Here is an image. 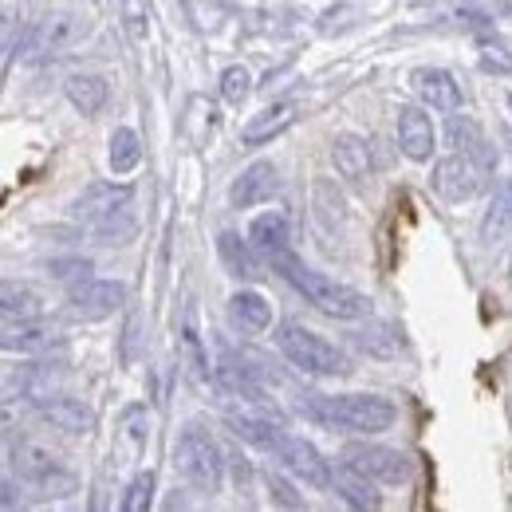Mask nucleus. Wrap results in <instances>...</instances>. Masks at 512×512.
Segmentation results:
<instances>
[{"label": "nucleus", "instance_id": "nucleus-33", "mask_svg": "<svg viewBox=\"0 0 512 512\" xmlns=\"http://www.w3.org/2000/svg\"><path fill=\"white\" fill-rule=\"evenodd\" d=\"M87 272H91V260H56L52 264V276L56 280H87Z\"/></svg>", "mask_w": 512, "mask_h": 512}, {"label": "nucleus", "instance_id": "nucleus-22", "mask_svg": "<svg viewBox=\"0 0 512 512\" xmlns=\"http://www.w3.org/2000/svg\"><path fill=\"white\" fill-rule=\"evenodd\" d=\"M217 256L229 268V276H237V280H260L264 276L260 264H256L260 253L253 249V241H241L237 233H221L217 237Z\"/></svg>", "mask_w": 512, "mask_h": 512}, {"label": "nucleus", "instance_id": "nucleus-18", "mask_svg": "<svg viewBox=\"0 0 512 512\" xmlns=\"http://www.w3.org/2000/svg\"><path fill=\"white\" fill-rule=\"evenodd\" d=\"M331 162H335V170H339L347 182L371 178V146H367V138H363V134H351V130L335 134V138H331Z\"/></svg>", "mask_w": 512, "mask_h": 512}, {"label": "nucleus", "instance_id": "nucleus-4", "mask_svg": "<svg viewBox=\"0 0 512 512\" xmlns=\"http://www.w3.org/2000/svg\"><path fill=\"white\" fill-rule=\"evenodd\" d=\"M174 465H178V473H182L190 485H197V489H205V493H217V489H221L225 457H221L217 442H213L201 426H186V430L178 434Z\"/></svg>", "mask_w": 512, "mask_h": 512}, {"label": "nucleus", "instance_id": "nucleus-1", "mask_svg": "<svg viewBox=\"0 0 512 512\" xmlns=\"http://www.w3.org/2000/svg\"><path fill=\"white\" fill-rule=\"evenodd\" d=\"M300 414L323 430L339 434H383L394 426L398 410L383 394H304Z\"/></svg>", "mask_w": 512, "mask_h": 512}, {"label": "nucleus", "instance_id": "nucleus-15", "mask_svg": "<svg viewBox=\"0 0 512 512\" xmlns=\"http://www.w3.org/2000/svg\"><path fill=\"white\" fill-rule=\"evenodd\" d=\"M398 146L410 162H430L434 154V142H438V130L430 123V115L422 107H398Z\"/></svg>", "mask_w": 512, "mask_h": 512}, {"label": "nucleus", "instance_id": "nucleus-32", "mask_svg": "<svg viewBox=\"0 0 512 512\" xmlns=\"http://www.w3.org/2000/svg\"><path fill=\"white\" fill-rule=\"evenodd\" d=\"M182 343H186V355H190L193 371L205 375V351H201V339H197V327H193V312H186V323H182Z\"/></svg>", "mask_w": 512, "mask_h": 512}, {"label": "nucleus", "instance_id": "nucleus-7", "mask_svg": "<svg viewBox=\"0 0 512 512\" xmlns=\"http://www.w3.org/2000/svg\"><path fill=\"white\" fill-rule=\"evenodd\" d=\"M87 16L83 12H75V8H60V12H48L36 28H32V36H28V56L32 60H48V56H60L67 52L71 44H79L83 36H87Z\"/></svg>", "mask_w": 512, "mask_h": 512}, {"label": "nucleus", "instance_id": "nucleus-8", "mask_svg": "<svg viewBox=\"0 0 512 512\" xmlns=\"http://www.w3.org/2000/svg\"><path fill=\"white\" fill-rule=\"evenodd\" d=\"M130 205H134V190L130 186L99 182V186H87V190L71 201V217L83 221L91 233H99L103 225H111L115 217H123Z\"/></svg>", "mask_w": 512, "mask_h": 512}, {"label": "nucleus", "instance_id": "nucleus-31", "mask_svg": "<svg viewBox=\"0 0 512 512\" xmlns=\"http://www.w3.org/2000/svg\"><path fill=\"white\" fill-rule=\"evenodd\" d=\"M264 485H268V493H272V501H276V505H284V509H304V497L284 481V473L268 469V473H264Z\"/></svg>", "mask_w": 512, "mask_h": 512}, {"label": "nucleus", "instance_id": "nucleus-29", "mask_svg": "<svg viewBox=\"0 0 512 512\" xmlns=\"http://www.w3.org/2000/svg\"><path fill=\"white\" fill-rule=\"evenodd\" d=\"M249 91H253V75H249L245 64H233L221 71V99H225L229 107H241V103L249 99Z\"/></svg>", "mask_w": 512, "mask_h": 512}, {"label": "nucleus", "instance_id": "nucleus-27", "mask_svg": "<svg viewBox=\"0 0 512 512\" xmlns=\"http://www.w3.org/2000/svg\"><path fill=\"white\" fill-rule=\"evenodd\" d=\"M446 138L453 150H461V154H473V158H485L489 162V150H485V138H481V127L469 119V115H449L446 123Z\"/></svg>", "mask_w": 512, "mask_h": 512}, {"label": "nucleus", "instance_id": "nucleus-25", "mask_svg": "<svg viewBox=\"0 0 512 512\" xmlns=\"http://www.w3.org/2000/svg\"><path fill=\"white\" fill-rule=\"evenodd\" d=\"M138 162H142V138H138V130L115 127L111 130V142H107V166H111V174L123 178L130 170H138Z\"/></svg>", "mask_w": 512, "mask_h": 512}, {"label": "nucleus", "instance_id": "nucleus-30", "mask_svg": "<svg viewBox=\"0 0 512 512\" xmlns=\"http://www.w3.org/2000/svg\"><path fill=\"white\" fill-rule=\"evenodd\" d=\"M150 505H154V473H150V469H142V473L127 485L123 512H146Z\"/></svg>", "mask_w": 512, "mask_h": 512}, {"label": "nucleus", "instance_id": "nucleus-11", "mask_svg": "<svg viewBox=\"0 0 512 512\" xmlns=\"http://www.w3.org/2000/svg\"><path fill=\"white\" fill-rule=\"evenodd\" d=\"M430 186L438 197H446V201H469L473 193L481 190V166H477V158L473 154H449L442 158L438 166H434V174H430Z\"/></svg>", "mask_w": 512, "mask_h": 512}, {"label": "nucleus", "instance_id": "nucleus-24", "mask_svg": "<svg viewBox=\"0 0 512 512\" xmlns=\"http://www.w3.org/2000/svg\"><path fill=\"white\" fill-rule=\"evenodd\" d=\"M509 233H512V178L501 182V190L493 193V205H489V213H485V221H481V241L493 249V245H501Z\"/></svg>", "mask_w": 512, "mask_h": 512}, {"label": "nucleus", "instance_id": "nucleus-16", "mask_svg": "<svg viewBox=\"0 0 512 512\" xmlns=\"http://www.w3.org/2000/svg\"><path fill=\"white\" fill-rule=\"evenodd\" d=\"M36 414H40L48 426L64 430V434H91V430H95V410H91L87 402H79V398H67V394H48V398H40V402H36Z\"/></svg>", "mask_w": 512, "mask_h": 512}, {"label": "nucleus", "instance_id": "nucleus-2", "mask_svg": "<svg viewBox=\"0 0 512 512\" xmlns=\"http://www.w3.org/2000/svg\"><path fill=\"white\" fill-rule=\"evenodd\" d=\"M272 268H276L312 308H320L323 316H331V320H363V316H371V300H367L363 292H355L351 284H339V280L323 276L316 268H308L296 253H284L280 260H272Z\"/></svg>", "mask_w": 512, "mask_h": 512}, {"label": "nucleus", "instance_id": "nucleus-23", "mask_svg": "<svg viewBox=\"0 0 512 512\" xmlns=\"http://www.w3.org/2000/svg\"><path fill=\"white\" fill-rule=\"evenodd\" d=\"M229 316H233V323H237L241 331L260 335V331H268V323H272V304H268L260 292H233V296H229Z\"/></svg>", "mask_w": 512, "mask_h": 512}, {"label": "nucleus", "instance_id": "nucleus-34", "mask_svg": "<svg viewBox=\"0 0 512 512\" xmlns=\"http://www.w3.org/2000/svg\"><path fill=\"white\" fill-rule=\"evenodd\" d=\"M509 284H512V260H509Z\"/></svg>", "mask_w": 512, "mask_h": 512}, {"label": "nucleus", "instance_id": "nucleus-28", "mask_svg": "<svg viewBox=\"0 0 512 512\" xmlns=\"http://www.w3.org/2000/svg\"><path fill=\"white\" fill-rule=\"evenodd\" d=\"M40 308H44V300L28 288V284H4V292H0V312H4V320H32V316H40Z\"/></svg>", "mask_w": 512, "mask_h": 512}, {"label": "nucleus", "instance_id": "nucleus-13", "mask_svg": "<svg viewBox=\"0 0 512 512\" xmlns=\"http://www.w3.org/2000/svg\"><path fill=\"white\" fill-rule=\"evenodd\" d=\"M60 343V331L48 320L32 316V320H4V335H0V347L8 355H44Z\"/></svg>", "mask_w": 512, "mask_h": 512}, {"label": "nucleus", "instance_id": "nucleus-12", "mask_svg": "<svg viewBox=\"0 0 512 512\" xmlns=\"http://www.w3.org/2000/svg\"><path fill=\"white\" fill-rule=\"evenodd\" d=\"M410 87L422 99V107H430V111H442V115L461 111V87H457V79L449 75L446 67H414L410 71Z\"/></svg>", "mask_w": 512, "mask_h": 512}, {"label": "nucleus", "instance_id": "nucleus-17", "mask_svg": "<svg viewBox=\"0 0 512 512\" xmlns=\"http://www.w3.org/2000/svg\"><path fill=\"white\" fill-rule=\"evenodd\" d=\"M331 489H335L351 509H363V512L383 509V493L375 489V477L359 473V469H355V465H347V461L331 469Z\"/></svg>", "mask_w": 512, "mask_h": 512}, {"label": "nucleus", "instance_id": "nucleus-3", "mask_svg": "<svg viewBox=\"0 0 512 512\" xmlns=\"http://www.w3.org/2000/svg\"><path fill=\"white\" fill-rule=\"evenodd\" d=\"M276 347H280V355L292 363V367H300L304 375H351V359H347V351L343 347H335V343H327L323 335H316L312 327H304V323H280L276 327Z\"/></svg>", "mask_w": 512, "mask_h": 512}, {"label": "nucleus", "instance_id": "nucleus-35", "mask_svg": "<svg viewBox=\"0 0 512 512\" xmlns=\"http://www.w3.org/2000/svg\"><path fill=\"white\" fill-rule=\"evenodd\" d=\"M509 111H512V91H509Z\"/></svg>", "mask_w": 512, "mask_h": 512}, {"label": "nucleus", "instance_id": "nucleus-20", "mask_svg": "<svg viewBox=\"0 0 512 512\" xmlns=\"http://www.w3.org/2000/svg\"><path fill=\"white\" fill-rule=\"evenodd\" d=\"M225 422H229V430H233L241 442L268 449V453H272V446H276V438L284 434V430L276 426V418H268L264 410H249V406L229 410V414H225Z\"/></svg>", "mask_w": 512, "mask_h": 512}, {"label": "nucleus", "instance_id": "nucleus-19", "mask_svg": "<svg viewBox=\"0 0 512 512\" xmlns=\"http://www.w3.org/2000/svg\"><path fill=\"white\" fill-rule=\"evenodd\" d=\"M249 241H253V249L268 264L272 260H280L284 253H292V229H288V217L284 213H260L253 225H249Z\"/></svg>", "mask_w": 512, "mask_h": 512}, {"label": "nucleus", "instance_id": "nucleus-9", "mask_svg": "<svg viewBox=\"0 0 512 512\" xmlns=\"http://www.w3.org/2000/svg\"><path fill=\"white\" fill-rule=\"evenodd\" d=\"M343 461L355 465L359 473L383 481V485H406L414 477V465L402 449H390V446H371V442H359V446H347L343 449Z\"/></svg>", "mask_w": 512, "mask_h": 512}, {"label": "nucleus", "instance_id": "nucleus-14", "mask_svg": "<svg viewBox=\"0 0 512 512\" xmlns=\"http://www.w3.org/2000/svg\"><path fill=\"white\" fill-rule=\"evenodd\" d=\"M280 193V174H276V166L272 162H249L241 174H237V182L229 186V201H233V209H253V205H264V201H272Z\"/></svg>", "mask_w": 512, "mask_h": 512}, {"label": "nucleus", "instance_id": "nucleus-21", "mask_svg": "<svg viewBox=\"0 0 512 512\" xmlns=\"http://www.w3.org/2000/svg\"><path fill=\"white\" fill-rule=\"evenodd\" d=\"M292 123H296V107H292V103H272V107L256 111L253 119L241 127V142H245V146H264V142L280 138Z\"/></svg>", "mask_w": 512, "mask_h": 512}, {"label": "nucleus", "instance_id": "nucleus-5", "mask_svg": "<svg viewBox=\"0 0 512 512\" xmlns=\"http://www.w3.org/2000/svg\"><path fill=\"white\" fill-rule=\"evenodd\" d=\"M12 469L28 485H36L44 497H71L75 493V473H67L64 465H60V457L48 453L44 446H36V442L12 446Z\"/></svg>", "mask_w": 512, "mask_h": 512}, {"label": "nucleus", "instance_id": "nucleus-10", "mask_svg": "<svg viewBox=\"0 0 512 512\" xmlns=\"http://www.w3.org/2000/svg\"><path fill=\"white\" fill-rule=\"evenodd\" d=\"M272 457L280 461V469H288L296 481L312 485V489H327L331 485V465L323 461V453L304 438H292V434H280Z\"/></svg>", "mask_w": 512, "mask_h": 512}, {"label": "nucleus", "instance_id": "nucleus-6", "mask_svg": "<svg viewBox=\"0 0 512 512\" xmlns=\"http://www.w3.org/2000/svg\"><path fill=\"white\" fill-rule=\"evenodd\" d=\"M127 304V284L123 280H79L71 284L67 292V316L75 323H99V320H111L119 308Z\"/></svg>", "mask_w": 512, "mask_h": 512}, {"label": "nucleus", "instance_id": "nucleus-26", "mask_svg": "<svg viewBox=\"0 0 512 512\" xmlns=\"http://www.w3.org/2000/svg\"><path fill=\"white\" fill-rule=\"evenodd\" d=\"M64 91L79 115H99L103 103H107V79L103 75H71Z\"/></svg>", "mask_w": 512, "mask_h": 512}]
</instances>
